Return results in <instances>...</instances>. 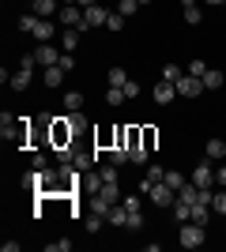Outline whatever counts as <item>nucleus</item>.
Wrapping results in <instances>:
<instances>
[{"label": "nucleus", "mask_w": 226, "mask_h": 252, "mask_svg": "<svg viewBox=\"0 0 226 252\" xmlns=\"http://www.w3.org/2000/svg\"><path fill=\"white\" fill-rule=\"evenodd\" d=\"M19 27H23L27 34H34L38 42H49V38L57 34V27H53V23H49V19H42V15H34V11L19 15Z\"/></svg>", "instance_id": "f257e3e1"}, {"label": "nucleus", "mask_w": 226, "mask_h": 252, "mask_svg": "<svg viewBox=\"0 0 226 252\" xmlns=\"http://www.w3.org/2000/svg\"><path fill=\"white\" fill-rule=\"evenodd\" d=\"M34 64H38V57H19V68H15V72H11V91H31V79H34Z\"/></svg>", "instance_id": "f03ea898"}, {"label": "nucleus", "mask_w": 226, "mask_h": 252, "mask_svg": "<svg viewBox=\"0 0 226 252\" xmlns=\"http://www.w3.org/2000/svg\"><path fill=\"white\" fill-rule=\"evenodd\" d=\"M207 237V226H200V222H181V245L185 249H200Z\"/></svg>", "instance_id": "7ed1b4c3"}, {"label": "nucleus", "mask_w": 226, "mask_h": 252, "mask_svg": "<svg viewBox=\"0 0 226 252\" xmlns=\"http://www.w3.org/2000/svg\"><path fill=\"white\" fill-rule=\"evenodd\" d=\"M147 200L155 203V207H173V203H177V192H173L170 185H166V181H159V185H151Z\"/></svg>", "instance_id": "20e7f679"}, {"label": "nucleus", "mask_w": 226, "mask_h": 252, "mask_svg": "<svg viewBox=\"0 0 226 252\" xmlns=\"http://www.w3.org/2000/svg\"><path fill=\"white\" fill-rule=\"evenodd\" d=\"M207 87H204V79L200 75H181L177 79V94H185V98H200Z\"/></svg>", "instance_id": "39448f33"}, {"label": "nucleus", "mask_w": 226, "mask_h": 252, "mask_svg": "<svg viewBox=\"0 0 226 252\" xmlns=\"http://www.w3.org/2000/svg\"><path fill=\"white\" fill-rule=\"evenodd\" d=\"M109 11L102 8V4H95V8H83V27L79 31H91V27H106Z\"/></svg>", "instance_id": "423d86ee"}, {"label": "nucleus", "mask_w": 226, "mask_h": 252, "mask_svg": "<svg viewBox=\"0 0 226 252\" xmlns=\"http://www.w3.org/2000/svg\"><path fill=\"white\" fill-rule=\"evenodd\" d=\"M61 53L65 49H57V45H49V42H38V53H34V57H38L42 68H53V64H61Z\"/></svg>", "instance_id": "0eeeda50"}, {"label": "nucleus", "mask_w": 226, "mask_h": 252, "mask_svg": "<svg viewBox=\"0 0 226 252\" xmlns=\"http://www.w3.org/2000/svg\"><path fill=\"white\" fill-rule=\"evenodd\" d=\"M193 185H196V189H211V185H215V169H211V162H207V158L193 169Z\"/></svg>", "instance_id": "6e6552de"}, {"label": "nucleus", "mask_w": 226, "mask_h": 252, "mask_svg": "<svg viewBox=\"0 0 226 252\" xmlns=\"http://www.w3.org/2000/svg\"><path fill=\"white\" fill-rule=\"evenodd\" d=\"M57 15H61V23H65V27H75V31L83 27V8H79V4H61V11H57Z\"/></svg>", "instance_id": "1a4fd4ad"}, {"label": "nucleus", "mask_w": 226, "mask_h": 252, "mask_svg": "<svg viewBox=\"0 0 226 252\" xmlns=\"http://www.w3.org/2000/svg\"><path fill=\"white\" fill-rule=\"evenodd\" d=\"M151 94H155V102H159V105H170L173 98H177V83L162 79V83H155V91H151Z\"/></svg>", "instance_id": "9d476101"}, {"label": "nucleus", "mask_w": 226, "mask_h": 252, "mask_svg": "<svg viewBox=\"0 0 226 252\" xmlns=\"http://www.w3.org/2000/svg\"><path fill=\"white\" fill-rule=\"evenodd\" d=\"M181 11H185V23H189V27H200V23H204V8H200L196 0H181Z\"/></svg>", "instance_id": "9b49d317"}, {"label": "nucleus", "mask_w": 226, "mask_h": 252, "mask_svg": "<svg viewBox=\"0 0 226 252\" xmlns=\"http://www.w3.org/2000/svg\"><path fill=\"white\" fill-rule=\"evenodd\" d=\"M98 196H102V200H106L109 207L125 200V196H121V185H117V181H102V189H98Z\"/></svg>", "instance_id": "f8f14e48"}, {"label": "nucleus", "mask_w": 226, "mask_h": 252, "mask_svg": "<svg viewBox=\"0 0 226 252\" xmlns=\"http://www.w3.org/2000/svg\"><path fill=\"white\" fill-rule=\"evenodd\" d=\"M204 158H207V162H219V158H226V143H223V139H207Z\"/></svg>", "instance_id": "ddd939ff"}, {"label": "nucleus", "mask_w": 226, "mask_h": 252, "mask_svg": "<svg viewBox=\"0 0 226 252\" xmlns=\"http://www.w3.org/2000/svg\"><path fill=\"white\" fill-rule=\"evenodd\" d=\"M91 166H95V155H91V151H75V158H72V169H75V173H87Z\"/></svg>", "instance_id": "4468645a"}, {"label": "nucleus", "mask_w": 226, "mask_h": 252, "mask_svg": "<svg viewBox=\"0 0 226 252\" xmlns=\"http://www.w3.org/2000/svg\"><path fill=\"white\" fill-rule=\"evenodd\" d=\"M75 45H79V31H75V27L61 31V49H65V53H75Z\"/></svg>", "instance_id": "2eb2a0df"}, {"label": "nucleus", "mask_w": 226, "mask_h": 252, "mask_svg": "<svg viewBox=\"0 0 226 252\" xmlns=\"http://www.w3.org/2000/svg\"><path fill=\"white\" fill-rule=\"evenodd\" d=\"M42 79H45V87H61V83H65V68H61V64H53V68H45Z\"/></svg>", "instance_id": "dca6fc26"}, {"label": "nucleus", "mask_w": 226, "mask_h": 252, "mask_svg": "<svg viewBox=\"0 0 226 252\" xmlns=\"http://www.w3.org/2000/svg\"><path fill=\"white\" fill-rule=\"evenodd\" d=\"M200 196H204V189H196L193 181H189V185H185V189L177 192V200H181V203H196V200H200Z\"/></svg>", "instance_id": "f3484780"}, {"label": "nucleus", "mask_w": 226, "mask_h": 252, "mask_svg": "<svg viewBox=\"0 0 226 252\" xmlns=\"http://www.w3.org/2000/svg\"><path fill=\"white\" fill-rule=\"evenodd\" d=\"M223 83H226V79H223V72H219V68H207V72H204V87H207V91H219Z\"/></svg>", "instance_id": "a211bd4d"}, {"label": "nucleus", "mask_w": 226, "mask_h": 252, "mask_svg": "<svg viewBox=\"0 0 226 252\" xmlns=\"http://www.w3.org/2000/svg\"><path fill=\"white\" fill-rule=\"evenodd\" d=\"M65 109L68 113H79V109H83V94H79V91H65Z\"/></svg>", "instance_id": "6ab92c4d"}, {"label": "nucleus", "mask_w": 226, "mask_h": 252, "mask_svg": "<svg viewBox=\"0 0 226 252\" xmlns=\"http://www.w3.org/2000/svg\"><path fill=\"white\" fill-rule=\"evenodd\" d=\"M53 11H61V8H57V0H34V15H42V19H49Z\"/></svg>", "instance_id": "aec40b11"}, {"label": "nucleus", "mask_w": 226, "mask_h": 252, "mask_svg": "<svg viewBox=\"0 0 226 252\" xmlns=\"http://www.w3.org/2000/svg\"><path fill=\"white\" fill-rule=\"evenodd\" d=\"M102 222H106V215H102V211H91V215L83 219V226H87V233H98V230H102Z\"/></svg>", "instance_id": "412c9836"}, {"label": "nucleus", "mask_w": 226, "mask_h": 252, "mask_svg": "<svg viewBox=\"0 0 226 252\" xmlns=\"http://www.w3.org/2000/svg\"><path fill=\"white\" fill-rule=\"evenodd\" d=\"M166 185H170L173 192H181L185 185H189V177H185V173H177V169H166Z\"/></svg>", "instance_id": "4be33fe9"}, {"label": "nucleus", "mask_w": 226, "mask_h": 252, "mask_svg": "<svg viewBox=\"0 0 226 252\" xmlns=\"http://www.w3.org/2000/svg\"><path fill=\"white\" fill-rule=\"evenodd\" d=\"M170 211H173V219H177V222H189V219H193V203H181V200H177Z\"/></svg>", "instance_id": "5701e85b"}, {"label": "nucleus", "mask_w": 226, "mask_h": 252, "mask_svg": "<svg viewBox=\"0 0 226 252\" xmlns=\"http://www.w3.org/2000/svg\"><path fill=\"white\" fill-rule=\"evenodd\" d=\"M109 162H113V166H125V162H132L129 147H109Z\"/></svg>", "instance_id": "b1692460"}, {"label": "nucleus", "mask_w": 226, "mask_h": 252, "mask_svg": "<svg viewBox=\"0 0 226 252\" xmlns=\"http://www.w3.org/2000/svg\"><path fill=\"white\" fill-rule=\"evenodd\" d=\"M106 79H109V87H125V83H129L125 68H109V75H106Z\"/></svg>", "instance_id": "393cba45"}, {"label": "nucleus", "mask_w": 226, "mask_h": 252, "mask_svg": "<svg viewBox=\"0 0 226 252\" xmlns=\"http://www.w3.org/2000/svg\"><path fill=\"white\" fill-rule=\"evenodd\" d=\"M72 158H75L72 143H68V147H57V166H72Z\"/></svg>", "instance_id": "a878e982"}, {"label": "nucleus", "mask_w": 226, "mask_h": 252, "mask_svg": "<svg viewBox=\"0 0 226 252\" xmlns=\"http://www.w3.org/2000/svg\"><path fill=\"white\" fill-rule=\"evenodd\" d=\"M125 98H129V94H125V87H109V91H106V102L109 105H121Z\"/></svg>", "instance_id": "bb28decb"}, {"label": "nucleus", "mask_w": 226, "mask_h": 252, "mask_svg": "<svg viewBox=\"0 0 226 252\" xmlns=\"http://www.w3.org/2000/svg\"><path fill=\"white\" fill-rule=\"evenodd\" d=\"M117 11L125 15V19H129V15H136V11H140V0H121V4H117Z\"/></svg>", "instance_id": "cd10ccee"}, {"label": "nucleus", "mask_w": 226, "mask_h": 252, "mask_svg": "<svg viewBox=\"0 0 226 252\" xmlns=\"http://www.w3.org/2000/svg\"><path fill=\"white\" fill-rule=\"evenodd\" d=\"M211 211H219L226 219V189H219V196H211Z\"/></svg>", "instance_id": "c85d7f7f"}, {"label": "nucleus", "mask_w": 226, "mask_h": 252, "mask_svg": "<svg viewBox=\"0 0 226 252\" xmlns=\"http://www.w3.org/2000/svg\"><path fill=\"white\" fill-rule=\"evenodd\" d=\"M181 68H177V64H166V68H162V79H170V83H177V79H181Z\"/></svg>", "instance_id": "c756f323"}, {"label": "nucleus", "mask_w": 226, "mask_h": 252, "mask_svg": "<svg viewBox=\"0 0 226 252\" xmlns=\"http://www.w3.org/2000/svg\"><path fill=\"white\" fill-rule=\"evenodd\" d=\"M106 27H109V31H121V27H125V15H121V11H109Z\"/></svg>", "instance_id": "7c9ffc66"}, {"label": "nucleus", "mask_w": 226, "mask_h": 252, "mask_svg": "<svg viewBox=\"0 0 226 252\" xmlns=\"http://www.w3.org/2000/svg\"><path fill=\"white\" fill-rule=\"evenodd\" d=\"M155 139H159V132H155V128H143V147H147V155L155 151Z\"/></svg>", "instance_id": "2f4dec72"}, {"label": "nucleus", "mask_w": 226, "mask_h": 252, "mask_svg": "<svg viewBox=\"0 0 226 252\" xmlns=\"http://www.w3.org/2000/svg\"><path fill=\"white\" fill-rule=\"evenodd\" d=\"M140 200H143L140 192H132V196H125V200H121V203H125V207H129V211H140Z\"/></svg>", "instance_id": "473e14b6"}, {"label": "nucleus", "mask_w": 226, "mask_h": 252, "mask_svg": "<svg viewBox=\"0 0 226 252\" xmlns=\"http://www.w3.org/2000/svg\"><path fill=\"white\" fill-rule=\"evenodd\" d=\"M143 226V211H129V230H140Z\"/></svg>", "instance_id": "72a5a7b5"}, {"label": "nucleus", "mask_w": 226, "mask_h": 252, "mask_svg": "<svg viewBox=\"0 0 226 252\" xmlns=\"http://www.w3.org/2000/svg\"><path fill=\"white\" fill-rule=\"evenodd\" d=\"M204 72H207L204 61H189V75H200V79H204Z\"/></svg>", "instance_id": "f704fd0d"}, {"label": "nucleus", "mask_w": 226, "mask_h": 252, "mask_svg": "<svg viewBox=\"0 0 226 252\" xmlns=\"http://www.w3.org/2000/svg\"><path fill=\"white\" fill-rule=\"evenodd\" d=\"M45 249H49V252H68V249H72V241H49Z\"/></svg>", "instance_id": "c9c22d12"}, {"label": "nucleus", "mask_w": 226, "mask_h": 252, "mask_svg": "<svg viewBox=\"0 0 226 252\" xmlns=\"http://www.w3.org/2000/svg\"><path fill=\"white\" fill-rule=\"evenodd\" d=\"M61 68H65V72H72V68H75V57H72V53H61Z\"/></svg>", "instance_id": "e433bc0d"}, {"label": "nucleus", "mask_w": 226, "mask_h": 252, "mask_svg": "<svg viewBox=\"0 0 226 252\" xmlns=\"http://www.w3.org/2000/svg\"><path fill=\"white\" fill-rule=\"evenodd\" d=\"M125 94L136 98V94H140V83H136V79H129V83H125Z\"/></svg>", "instance_id": "4c0bfd02"}, {"label": "nucleus", "mask_w": 226, "mask_h": 252, "mask_svg": "<svg viewBox=\"0 0 226 252\" xmlns=\"http://www.w3.org/2000/svg\"><path fill=\"white\" fill-rule=\"evenodd\" d=\"M215 185H219V189H226V166L215 169Z\"/></svg>", "instance_id": "58836bf2"}, {"label": "nucleus", "mask_w": 226, "mask_h": 252, "mask_svg": "<svg viewBox=\"0 0 226 252\" xmlns=\"http://www.w3.org/2000/svg\"><path fill=\"white\" fill-rule=\"evenodd\" d=\"M75 4H79V8H95L98 0H75Z\"/></svg>", "instance_id": "ea45409f"}, {"label": "nucleus", "mask_w": 226, "mask_h": 252, "mask_svg": "<svg viewBox=\"0 0 226 252\" xmlns=\"http://www.w3.org/2000/svg\"><path fill=\"white\" fill-rule=\"evenodd\" d=\"M204 4H215V8H219V4H226V0H204Z\"/></svg>", "instance_id": "a19ab883"}, {"label": "nucleus", "mask_w": 226, "mask_h": 252, "mask_svg": "<svg viewBox=\"0 0 226 252\" xmlns=\"http://www.w3.org/2000/svg\"><path fill=\"white\" fill-rule=\"evenodd\" d=\"M143 4H155V0H140V8H143Z\"/></svg>", "instance_id": "79ce46f5"}]
</instances>
